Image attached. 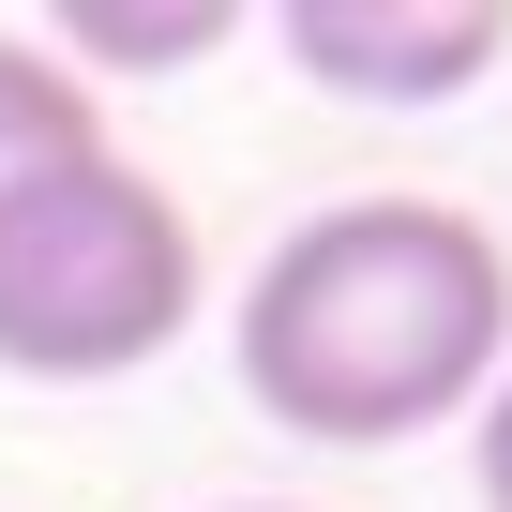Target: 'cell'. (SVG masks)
<instances>
[{"label":"cell","instance_id":"cell-1","mask_svg":"<svg viewBox=\"0 0 512 512\" xmlns=\"http://www.w3.org/2000/svg\"><path fill=\"white\" fill-rule=\"evenodd\" d=\"M241 392L317 452L437 437L512 362V241L452 196H332L241 287Z\"/></svg>","mask_w":512,"mask_h":512},{"label":"cell","instance_id":"cell-2","mask_svg":"<svg viewBox=\"0 0 512 512\" xmlns=\"http://www.w3.org/2000/svg\"><path fill=\"white\" fill-rule=\"evenodd\" d=\"M196 287H211L196 211L106 136L0 211V377L106 392V377H136L196 332Z\"/></svg>","mask_w":512,"mask_h":512},{"label":"cell","instance_id":"cell-3","mask_svg":"<svg viewBox=\"0 0 512 512\" xmlns=\"http://www.w3.org/2000/svg\"><path fill=\"white\" fill-rule=\"evenodd\" d=\"M287 61L332 106H452L512 61L497 0H287Z\"/></svg>","mask_w":512,"mask_h":512},{"label":"cell","instance_id":"cell-4","mask_svg":"<svg viewBox=\"0 0 512 512\" xmlns=\"http://www.w3.org/2000/svg\"><path fill=\"white\" fill-rule=\"evenodd\" d=\"M76 151H106V91L61 76L31 31H0V211H16L31 181H61Z\"/></svg>","mask_w":512,"mask_h":512},{"label":"cell","instance_id":"cell-5","mask_svg":"<svg viewBox=\"0 0 512 512\" xmlns=\"http://www.w3.org/2000/svg\"><path fill=\"white\" fill-rule=\"evenodd\" d=\"M241 16L226 0H181V16H121V0H76V16H46L31 46L61 61V76H166V61H211Z\"/></svg>","mask_w":512,"mask_h":512},{"label":"cell","instance_id":"cell-6","mask_svg":"<svg viewBox=\"0 0 512 512\" xmlns=\"http://www.w3.org/2000/svg\"><path fill=\"white\" fill-rule=\"evenodd\" d=\"M467 482H482V512H512V362H497V392L467 407Z\"/></svg>","mask_w":512,"mask_h":512},{"label":"cell","instance_id":"cell-7","mask_svg":"<svg viewBox=\"0 0 512 512\" xmlns=\"http://www.w3.org/2000/svg\"><path fill=\"white\" fill-rule=\"evenodd\" d=\"M226 512H302V497H226Z\"/></svg>","mask_w":512,"mask_h":512}]
</instances>
